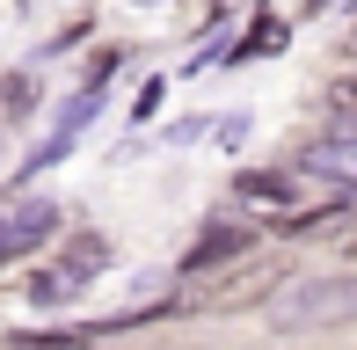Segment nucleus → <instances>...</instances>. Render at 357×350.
<instances>
[{"instance_id":"9d476101","label":"nucleus","mask_w":357,"mask_h":350,"mask_svg":"<svg viewBox=\"0 0 357 350\" xmlns=\"http://www.w3.org/2000/svg\"><path fill=\"white\" fill-rule=\"evenodd\" d=\"M335 241H343V256L357 263V219H350V227H343V234H335Z\"/></svg>"},{"instance_id":"7ed1b4c3","label":"nucleus","mask_w":357,"mask_h":350,"mask_svg":"<svg viewBox=\"0 0 357 350\" xmlns=\"http://www.w3.org/2000/svg\"><path fill=\"white\" fill-rule=\"evenodd\" d=\"M59 234V204L52 197H15L8 212H0V256H29V248H44Z\"/></svg>"},{"instance_id":"20e7f679","label":"nucleus","mask_w":357,"mask_h":350,"mask_svg":"<svg viewBox=\"0 0 357 350\" xmlns=\"http://www.w3.org/2000/svg\"><path fill=\"white\" fill-rule=\"evenodd\" d=\"M299 168L328 175V183H357V139H314V146H299Z\"/></svg>"},{"instance_id":"39448f33","label":"nucleus","mask_w":357,"mask_h":350,"mask_svg":"<svg viewBox=\"0 0 357 350\" xmlns=\"http://www.w3.org/2000/svg\"><path fill=\"white\" fill-rule=\"evenodd\" d=\"M248 241H255L248 227H204V241H197V248H183V270H212V263H234V256H248Z\"/></svg>"},{"instance_id":"423d86ee","label":"nucleus","mask_w":357,"mask_h":350,"mask_svg":"<svg viewBox=\"0 0 357 350\" xmlns=\"http://www.w3.org/2000/svg\"><path fill=\"white\" fill-rule=\"evenodd\" d=\"M241 197H255V204H291V197H299V183L278 175V168H248V175H241Z\"/></svg>"},{"instance_id":"6e6552de","label":"nucleus","mask_w":357,"mask_h":350,"mask_svg":"<svg viewBox=\"0 0 357 350\" xmlns=\"http://www.w3.org/2000/svg\"><path fill=\"white\" fill-rule=\"evenodd\" d=\"M80 284L66 277V270H37V277H29V299H37V307H59V299H73Z\"/></svg>"},{"instance_id":"1a4fd4ad","label":"nucleus","mask_w":357,"mask_h":350,"mask_svg":"<svg viewBox=\"0 0 357 350\" xmlns=\"http://www.w3.org/2000/svg\"><path fill=\"white\" fill-rule=\"evenodd\" d=\"M328 117H343V124H357V73H343V81H328Z\"/></svg>"},{"instance_id":"f257e3e1","label":"nucleus","mask_w":357,"mask_h":350,"mask_svg":"<svg viewBox=\"0 0 357 350\" xmlns=\"http://www.w3.org/2000/svg\"><path fill=\"white\" fill-rule=\"evenodd\" d=\"M357 321V277H299L270 299V328L299 336V328H343Z\"/></svg>"},{"instance_id":"0eeeda50","label":"nucleus","mask_w":357,"mask_h":350,"mask_svg":"<svg viewBox=\"0 0 357 350\" xmlns=\"http://www.w3.org/2000/svg\"><path fill=\"white\" fill-rule=\"evenodd\" d=\"M102 263H109V241H102V234H73V248H66V263H59V270L80 284V277H95Z\"/></svg>"},{"instance_id":"f03ea898","label":"nucleus","mask_w":357,"mask_h":350,"mask_svg":"<svg viewBox=\"0 0 357 350\" xmlns=\"http://www.w3.org/2000/svg\"><path fill=\"white\" fill-rule=\"evenodd\" d=\"M270 292H284V263L278 256H263V263H234L226 277H212L190 307L197 314H234V307H263Z\"/></svg>"}]
</instances>
